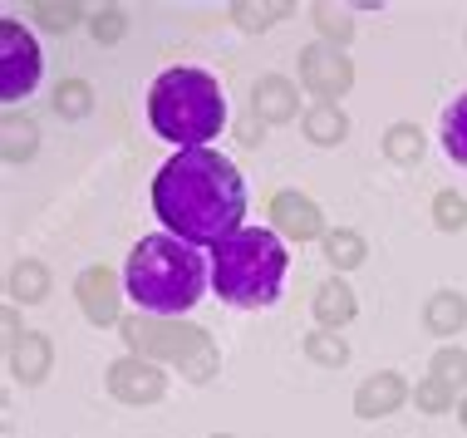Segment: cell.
<instances>
[{
  "mask_svg": "<svg viewBox=\"0 0 467 438\" xmlns=\"http://www.w3.org/2000/svg\"><path fill=\"white\" fill-rule=\"evenodd\" d=\"M153 212L187 246H222L242 232L246 217V182L236 162L212 148H182L158 168L153 178Z\"/></svg>",
  "mask_w": 467,
  "mask_h": 438,
  "instance_id": "1",
  "label": "cell"
},
{
  "mask_svg": "<svg viewBox=\"0 0 467 438\" xmlns=\"http://www.w3.org/2000/svg\"><path fill=\"white\" fill-rule=\"evenodd\" d=\"M148 123L168 143L182 148H207L226 129V94L207 69L178 65L158 74V84L148 89Z\"/></svg>",
  "mask_w": 467,
  "mask_h": 438,
  "instance_id": "2",
  "label": "cell"
},
{
  "mask_svg": "<svg viewBox=\"0 0 467 438\" xmlns=\"http://www.w3.org/2000/svg\"><path fill=\"white\" fill-rule=\"evenodd\" d=\"M123 286H129V296L143 310L178 316V310H192L197 300H202L207 271H202L197 246L178 242V236H143V242L129 252Z\"/></svg>",
  "mask_w": 467,
  "mask_h": 438,
  "instance_id": "3",
  "label": "cell"
},
{
  "mask_svg": "<svg viewBox=\"0 0 467 438\" xmlns=\"http://www.w3.org/2000/svg\"><path fill=\"white\" fill-rule=\"evenodd\" d=\"M285 266H290V256H285L281 236L261 232V227H242L236 236H226L222 246H212V291L226 306H242V310L275 306Z\"/></svg>",
  "mask_w": 467,
  "mask_h": 438,
  "instance_id": "4",
  "label": "cell"
},
{
  "mask_svg": "<svg viewBox=\"0 0 467 438\" xmlns=\"http://www.w3.org/2000/svg\"><path fill=\"white\" fill-rule=\"evenodd\" d=\"M123 340H129L143 360H162V365H182V374L192 384H207L212 374H217V345H212L207 330H197V325H162V320H123Z\"/></svg>",
  "mask_w": 467,
  "mask_h": 438,
  "instance_id": "5",
  "label": "cell"
},
{
  "mask_svg": "<svg viewBox=\"0 0 467 438\" xmlns=\"http://www.w3.org/2000/svg\"><path fill=\"white\" fill-rule=\"evenodd\" d=\"M40 45L35 35H25L20 20H0V99L16 104L40 84Z\"/></svg>",
  "mask_w": 467,
  "mask_h": 438,
  "instance_id": "6",
  "label": "cell"
},
{
  "mask_svg": "<svg viewBox=\"0 0 467 438\" xmlns=\"http://www.w3.org/2000/svg\"><path fill=\"white\" fill-rule=\"evenodd\" d=\"M300 84H306L310 94H320V104H335L339 94H349V84H355V65H349V55L339 45H306L300 49Z\"/></svg>",
  "mask_w": 467,
  "mask_h": 438,
  "instance_id": "7",
  "label": "cell"
},
{
  "mask_svg": "<svg viewBox=\"0 0 467 438\" xmlns=\"http://www.w3.org/2000/svg\"><path fill=\"white\" fill-rule=\"evenodd\" d=\"M162 370L143 355H129V360H113L109 365V394L119 404H158L162 399Z\"/></svg>",
  "mask_w": 467,
  "mask_h": 438,
  "instance_id": "8",
  "label": "cell"
},
{
  "mask_svg": "<svg viewBox=\"0 0 467 438\" xmlns=\"http://www.w3.org/2000/svg\"><path fill=\"white\" fill-rule=\"evenodd\" d=\"M271 222L281 236H290V242H310V236L325 232L320 207H315L306 193H296V187H285V193L271 197Z\"/></svg>",
  "mask_w": 467,
  "mask_h": 438,
  "instance_id": "9",
  "label": "cell"
},
{
  "mask_svg": "<svg viewBox=\"0 0 467 438\" xmlns=\"http://www.w3.org/2000/svg\"><path fill=\"white\" fill-rule=\"evenodd\" d=\"M74 296H79V310H84V316H89L94 325H123V320H119V281H113L109 266L79 271V281H74Z\"/></svg>",
  "mask_w": 467,
  "mask_h": 438,
  "instance_id": "10",
  "label": "cell"
},
{
  "mask_svg": "<svg viewBox=\"0 0 467 438\" xmlns=\"http://www.w3.org/2000/svg\"><path fill=\"white\" fill-rule=\"evenodd\" d=\"M403 399H409V384H403L394 370H379L355 390V414L359 419H384V414H394Z\"/></svg>",
  "mask_w": 467,
  "mask_h": 438,
  "instance_id": "11",
  "label": "cell"
},
{
  "mask_svg": "<svg viewBox=\"0 0 467 438\" xmlns=\"http://www.w3.org/2000/svg\"><path fill=\"white\" fill-rule=\"evenodd\" d=\"M296 109H300V89L290 79H281V74L256 79V89H251V114L261 123H285V119H296Z\"/></svg>",
  "mask_w": 467,
  "mask_h": 438,
  "instance_id": "12",
  "label": "cell"
},
{
  "mask_svg": "<svg viewBox=\"0 0 467 438\" xmlns=\"http://www.w3.org/2000/svg\"><path fill=\"white\" fill-rule=\"evenodd\" d=\"M49 365H55V349H49L45 335L25 330V335H16V340H10V374H16V380L40 384L45 374H49Z\"/></svg>",
  "mask_w": 467,
  "mask_h": 438,
  "instance_id": "13",
  "label": "cell"
},
{
  "mask_svg": "<svg viewBox=\"0 0 467 438\" xmlns=\"http://www.w3.org/2000/svg\"><path fill=\"white\" fill-rule=\"evenodd\" d=\"M355 310H359V300H355V291H349L345 281H325L320 291H315V325L320 330H339V325H349L355 320Z\"/></svg>",
  "mask_w": 467,
  "mask_h": 438,
  "instance_id": "14",
  "label": "cell"
},
{
  "mask_svg": "<svg viewBox=\"0 0 467 438\" xmlns=\"http://www.w3.org/2000/svg\"><path fill=\"white\" fill-rule=\"evenodd\" d=\"M423 325L433 335H458L467 325V296L462 291H433L423 306Z\"/></svg>",
  "mask_w": 467,
  "mask_h": 438,
  "instance_id": "15",
  "label": "cell"
},
{
  "mask_svg": "<svg viewBox=\"0 0 467 438\" xmlns=\"http://www.w3.org/2000/svg\"><path fill=\"white\" fill-rule=\"evenodd\" d=\"M345 133H349L345 109H335V104H315L310 114H306V139H310V143L335 148V143H345Z\"/></svg>",
  "mask_w": 467,
  "mask_h": 438,
  "instance_id": "16",
  "label": "cell"
},
{
  "mask_svg": "<svg viewBox=\"0 0 467 438\" xmlns=\"http://www.w3.org/2000/svg\"><path fill=\"white\" fill-rule=\"evenodd\" d=\"M296 5H285V0H266V5H256V0H236L232 5V25L236 30H246V35H261V30H271L275 20H285Z\"/></svg>",
  "mask_w": 467,
  "mask_h": 438,
  "instance_id": "17",
  "label": "cell"
},
{
  "mask_svg": "<svg viewBox=\"0 0 467 438\" xmlns=\"http://www.w3.org/2000/svg\"><path fill=\"white\" fill-rule=\"evenodd\" d=\"M384 158L399 162V168H419V158H423V129H413V123H394V129L384 133Z\"/></svg>",
  "mask_w": 467,
  "mask_h": 438,
  "instance_id": "18",
  "label": "cell"
},
{
  "mask_svg": "<svg viewBox=\"0 0 467 438\" xmlns=\"http://www.w3.org/2000/svg\"><path fill=\"white\" fill-rule=\"evenodd\" d=\"M325 256H330V266H335V271H355V266H364L369 246H364V236H359V232L339 227V232H325Z\"/></svg>",
  "mask_w": 467,
  "mask_h": 438,
  "instance_id": "19",
  "label": "cell"
},
{
  "mask_svg": "<svg viewBox=\"0 0 467 438\" xmlns=\"http://www.w3.org/2000/svg\"><path fill=\"white\" fill-rule=\"evenodd\" d=\"M49 296V271L45 261H20L16 271H10V300H25V306H35V300Z\"/></svg>",
  "mask_w": 467,
  "mask_h": 438,
  "instance_id": "20",
  "label": "cell"
},
{
  "mask_svg": "<svg viewBox=\"0 0 467 438\" xmlns=\"http://www.w3.org/2000/svg\"><path fill=\"white\" fill-rule=\"evenodd\" d=\"M0 143H5V162H25V158L35 153V143H40V133H35L30 119L10 114L5 123H0Z\"/></svg>",
  "mask_w": 467,
  "mask_h": 438,
  "instance_id": "21",
  "label": "cell"
},
{
  "mask_svg": "<svg viewBox=\"0 0 467 438\" xmlns=\"http://www.w3.org/2000/svg\"><path fill=\"white\" fill-rule=\"evenodd\" d=\"M443 148L458 168H467V94L458 104H448V114H443Z\"/></svg>",
  "mask_w": 467,
  "mask_h": 438,
  "instance_id": "22",
  "label": "cell"
},
{
  "mask_svg": "<svg viewBox=\"0 0 467 438\" xmlns=\"http://www.w3.org/2000/svg\"><path fill=\"white\" fill-rule=\"evenodd\" d=\"M30 16L49 35H69L79 25V5H69V0H40V5H30Z\"/></svg>",
  "mask_w": 467,
  "mask_h": 438,
  "instance_id": "23",
  "label": "cell"
},
{
  "mask_svg": "<svg viewBox=\"0 0 467 438\" xmlns=\"http://www.w3.org/2000/svg\"><path fill=\"white\" fill-rule=\"evenodd\" d=\"M306 355L315 360V365H345L349 360V345H345V335L339 330H310L306 335Z\"/></svg>",
  "mask_w": 467,
  "mask_h": 438,
  "instance_id": "24",
  "label": "cell"
},
{
  "mask_svg": "<svg viewBox=\"0 0 467 438\" xmlns=\"http://www.w3.org/2000/svg\"><path fill=\"white\" fill-rule=\"evenodd\" d=\"M89 109H94V89L84 79H65L55 89V114L59 119H84Z\"/></svg>",
  "mask_w": 467,
  "mask_h": 438,
  "instance_id": "25",
  "label": "cell"
},
{
  "mask_svg": "<svg viewBox=\"0 0 467 438\" xmlns=\"http://www.w3.org/2000/svg\"><path fill=\"white\" fill-rule=\"evenodd\" d=\"M433 380L448 384V390H462V384H467V349H458V345L438 349V355H433Z\"/></svg>",
  "mask_w": 467,
  "mask_h": 438,
  "instance_id": "26",
  "label": "cell"
},
{
  "mask_svg": "<svg viewBox=\"0 0 467 438\" xmlns=\"http://www.w3.org/2000/svg\"><path fill=\"white\" fill-rule=\"evenodd\" d=\"M315 25H320L325 45H339V49L349 45V35H355V20H349V10H339V5H315Z\"/></svg>",
  "mask_w": 467,
  "mask_h": 438,
  "instance_id": "27",
  "label": "cell"
},
{
  "mask_svg": "<svg viewBox=\"0 0 467 438\" xmlns=\"http://www.w3.org/2000/svg\"><path fill=\"white\" fill-rule=\"evenodd\" d=\"M433 222H438V232H462L467 227V197L438 193L433 197Z\"/></svg>",
  "mask_w": 467,
  "mask_h": 438,
  "instance_id": "28",
  "label": "cell"
},
{
  "mask_svg": "<svg viewBox=\"0 0 467 438\" xmlns=\"http://www.w3.org/2000/svg\"><path fill=\"white\" fill-rule=\"evenodd\" d=\"M413 404H419L423 414H448V409H452V390H448V384H438L433 374H428L419 390H413Z\"/></svg>",
  "mask_w": 467,
  "mask_h": 438,
  "instance_id": "29",
  "label": "cell"
},
{
  "mask_svg": "<svg viewBox=\"0 0 467 438\" xmlns=\"http://www.w3.org/2000/svg\"><path fill=\"white\" fill-rule=\"evenodd\" d=\"M89 30H94V40L99 45H119L123 40V30H129V16H123V10H99V16L89 20Z\"/></svg>",
  "mask_w": 467,
  "mask_h": 438,
  "instance_id": "30",
  "label": "cell"
},
{
  "mask_svg": "<svg viewBox=\"0 0 467 438\" xmlns=\"http://www.w3.org/2000/svg\"><path fill=\"white\" fill-rule=\"evenodd\" d=\"M458 419H462V429H467V399H462V404H458Z\"/></svg>",
  "mask_w": 467,
  "mask_h": 438,
  "instance_id": "31",
  "label": "cell"
},
{
  "mask_svg": "<svg viewBox=\"0 0 467 438\" xmlns=\"http://www.w3.org/2000/svg\"><path fill=\"white\" fill-rule=\"evenodd\" d=\"M212 438H232V433H212Z\"/></svg>",
  "mask_w": 467,
  "mask_h": 438,
  "instance_id": "32",
  "label": "cell"
}]
</instances>
